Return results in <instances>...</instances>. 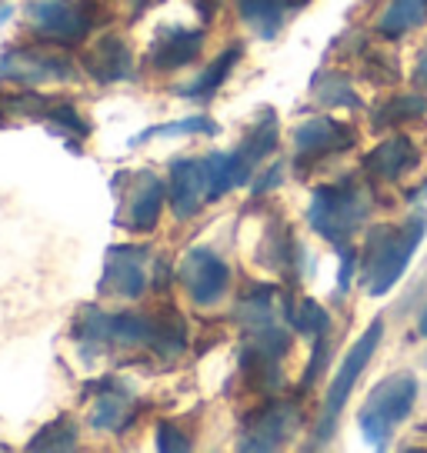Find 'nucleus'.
<instances>
[{
    "instance_id": "nucleus-1",
    "label": "nucleus",
    "mask_w": 427,
    "mask_h": 453,
    "mask_svg": "<svg viewBox=\"0 0 427 453\" xmlns=\"http://www.w3.org/2000/svg\"><path fill=\"white\" fill-rule=\"evenodd\" d=\"M74 337L87 360L107 354H151L177 360L187 350L184 317L164 307V313H107L100 307H84L74 320Z\"/></svg>"
},
{
    "instance_id": "nucleus-2",
    "label": "nucleus",
    "mask_w": 427,
    "mask_h": 453,
    "mask_svg": "<svg viewBox=\"0 0 427 453\" xmlns=\"http://www.w3.org/2000/svg\"><path fill=\"white\" fill-rule=\"evenodd\" d=\"M424 213H414L400 224L370 226L368 237H364V250H361V270H357V277L364 280L370 297H384L387 290L398 287V280L404 277V270L424 241Z\"/></svg>"
},
{
    "instance_id": "nucleus-3",
    "label": "nucleus",
    "mask_w": 427,
    "mask_h": 453,
    "mask_svg": "<svg viewBox=\"0 0 427 453\" xmlns=\"http://www.w3.org/2000/svg\"><path fill=\"white\" fill-rule=\"evenodd\" d=\"M374 207L377 200H374V187L368 184V177H341L334 184L314 190L307 224L317 237H324L334 250H341L364 230Z\"/></svg>"
},
{
    "instance_id": "nucleus-4",
    "label": "nucleus",
    "mask_w": 427,
    "mask_h": 453,
    "mask_svg": "<svg viewBox=\"0 0 427 453\" xmlns=\"http://www.w3.org/2000/svg\"><path fill=\"white\" fill-rule=\"evenodd\" d=\"M417 396H421V383H417L414 373H404V370L384 377L370 390L364 407L357 411V426H361V434H364L370 447L384 450L391 437H394V430L414 413Z\"/></svg>"
},
{
    "instance_id": "nucleus-5",
    "label": "nucleus",
    "mask_w": 427,
    "mask_h": 453,
    "mask_svg": "<svg viewBox=\"0 0 427 453\" xmlns=\"http://www.w3.org/2000/svg\"><path fill=\"white\" fill-rule=\"evenodd\" d=\"M381 337H384V317H377V320H374V324L361 334V340H357L354 347L347 350L341 370L334 373V380H330V387H328V396H324V407H321V420H317V430H314L311 450H317V447H328L330 437L338 434L341 413H344V407H347L351 394H354V383L361 380V373L368 370L370 357L377 354Z\"/></svg>"
},
{
    "instance_id": "nucleus-6",
    "label": "nucleus",
    "mask_w": 427,
    "mask_h": 453,
    "mask_svg": "<svg viewBox=\"0 0 427 453\" xmlns=\"http://www.w3.org/2000/svg\"><path fill=\"white\" fill-rule=\"evenodd\" d=\"M27 24L50 47H74L100 24L97 0H30Z\"/></svg>"
},
{
    "instance_id": "nucleus-7",
    "label": "nucleus",
    "mask_w": 427,
    "mask_h": 453,
    "mask_svg": "<svg viewBox=\"0 0 427 453\" xmlns=\"http://www.w3.org/2000/svg\"><path fill=\"white\" fill-rule=\"evenodd\" d=\"M300 426H304V411H300L298 400H268L264 407H257V411L244 417L237 450H281V447L291 443V437H298Z\"/></svg>"
},
{
    "instance_id": "nucleus-8",
    "label": "nucleus",
    "mask_w": 427,
    "mask_h": 453,
    "mask_svg": "<svg viewBox=\"0 0 427 453\" xmlns=\"http://www.w3.org/2000/svg\"><path fill=\"white\" fill-rule=\"evenodd\" d=\"M357 143V130L334 117H311L294 130V170L307 173L328 157H338Z\"/></svg>"
},
{
    "instance_id": "nucleus-9",
    "label": "nucleus",
    "mask_w": 427,
    "mask_h": 453,
    "mask_svg": "<svg viewBox=\"0 0 427 453\" xmlns=\"http://www.w3.org/2000/svg\"><path fill=\"white\" fill-rule=\"evenodd\" d=\"M77 77L71 57L47 50V47H11L0 57V81H14L24 87L67 84Z\"/></svg>"
},
{
    "instance_id": "nucleus-10",
    "label": "nucleus",
    "mask_w": 427,
    "mask_h": 453,
    "mask_svg": "<svg viewBox=\"0 0 427 453\" xmlns=\"http://www.w3.org/2000/svg\"><path fill=\"white\" fill-rule=\"evenodd\" d=\"M177 277L184 283L187 297L198 307H217L228 297L230 287V267L221 254H214L211 247H190L177 267Z\"/></svg>"
},
{
    "instance_id": "nucleus-11",
    "label": "nucleus",
    "mask_w": 427,
    "mask_h": 453,
    "mask_svg": "<svg viewBox=\"0 0 427 453\" xmlns=\"http://www.w3.org/2000/svg\"><path fill=\"white\" fill-rule=\"evenodd\" d=\"M167 203V184L154 170H137L130 177V190L120 197L117 224L128 226L130 234H151L160 224V211Z\"/></svg>"
},
{
    "instance_id": "nucleus-12",
    "label": "nucleus",
    "mask_w": 427,
    "mask_h": 453,
    "mask_svg": "<svg viewBox=\"0 0 427 453\" xmlns=\"http://www.w3.org/2000/svg\"><path fill=\"white\" fill-rule=\"evenodd\" d=\"M147 260H151L147 247H107L100 294H111L117 300H137L147 290Z\"/></svg>"
},
{
    "instance_id": "nucleus-13",
    "label": "nucleus",
    "mask_w": 427,
    "mask_h": 453,
    "mask_svg": "<svg viewBox=\"0 0 427 453\" xmlns=\"http://www.w3.org/2000/svg\"><path fill=\"white\" fill-rule=\"evenodd\" d=\"M417 164H421V150H417L414 137H408V134H391V137H384V141L364 157L361 170H364V177L374 180V184H398V180H404L408 173L417 170Z\"/></svg>"
},
{
    "instance_id": "nucleus-14",
    "label": "nucleus",
    "mask_w": 427,
    "mask_h": 453,
    "mask_svg": "<svg viewBox=\"0 0 427 453\" xmlns=\"http://www.w3.org/2000/svg\"><path fill=\"white\" fill-rule=\"evenodd\" d=\"M207 200V173L204 157H177L167 177V203L177 220H190Z\"/></svg>"
},
{
    "instance_id": "nucleus-15",
    "label": "nucleus",
    "mask_w": 427,
    "mask_h": 453,
    "mask_svg": "<svg viewBox=\"0 0 427 453\" xmlns=\"http://www.w3.org/2000/svg\"><path fill=\"white\" fill-rule=\"evenodd\" d=\"M97 400L90 411V426L100 434H128L130 424L137 420V400L128 387H120L117 380H97Z\"/></svg>"
},
{
    "instance_id": "nucleus-16",
    "label": "nucleus",
    "mask_w": 427,
    "mask_h": 453,
    "mask_svg": "<svg viewBox=\"0 0 427 453\" xmlns=\"http://www.w3.org/2000/svg\"><path fill=\"white\" fill-rule=\"evenodd\" d=\"M81 64H84V71L97 84H120V81L134 77V54H130L128 43L114 37V34H107L97 43H90L84 57H81Z\"/></svg>"
},
{
    "instance_id": "nucleus-17",
    "label": "nucleus",
    "mask_w": 427,
    "mask_h": 453,
    "mask_svg": "<svg viewBox=\"0 0 427 453\" xmlns=\"http://www.w3.org/2000/svg\"><path fill=\"white\" fill-rule=\"evenodd\" d=\"M204 41H207V34L194 27L160 30L147 60H151L154 71H181V67H190L198 60L200 50H204Z\"/></svg>"
},
{
    "instance_id": "nucleus-18",
    "label": "nucleus",
    "mask_w": 427,
    "mask_h": 453,
    "mask_svg": "<svg viewBox=\"0 0 427 453\" xmlns=\"http://www.w3.org/2000/svg\"><path fill=\"white\" fill-rule=\"evenodd\" d=\"M307 0H237V17L260 41H274L291 14H298Z\"/></svg>"
},
{
    "instance_id": "nucleus-19",
    "label": "nucleus",
    "mask_w": 427,
    "mask_h": 453,
    "mask_svg": "<svg viewBox=\"0 0 427 453\" xmlns=\"http://www.w3.org/2000/svg\"><path fill=\"white\" fill-rule=\"evenodd\" d=\"M300 260H304V250H300L298 237L291 234V226L284 220H274V226L260 243V264L294 283L300 280Z\"/></svg>"
},
{
    "instance_id": "nucleus-20",
    "label": "nucleus",
    "mask_w": 427,
    "mask_h": 453,
    "mask_svg": "<svg viewBox=\"0 0 427 453\" xmlns=\"http://www.w3.org/2000/svg\"><path fill=\"white\" fill-rule=\"evenodd\" d=\"M427 24V0H387L374 20V34L381 41H404L408 34Z\"/></svg>"
},
{
    "instance_id": "nucleus-21",
    "label": "nucleus",
    "mask_w": 427,
    "mask_h": 453,
    "mask_svg": "<svg viewBox=\"0 0 427 453\" xmlns=\"http://www.w3.org/2000/svg\"><path fill=\"white\" fill-rule=\"evenodd\" d=\"M281 364L284 360L268 354V350H257L251 343L241 347V377L257 394H277L284 387V367Z\"/></svg>"
},
{
    "instance_id": "nucleus-22",
    "label": "nucleus",
    "mask_w": 427,
    "mask_h": 453,
    "mask_svg": "<svg viewBox=\"0 0 427 453\" xmlns=\"http://www.w3.org/2000/svg\"><path fill=\"white\" fill-rule=\"evenodd\" d=\"M421 117H427V94L417 87V90L391 94L374 111L370 124H374V130H391V127H400V124H411V120H421Z\"/></svg>"
},
{
    "instance_id": "nucleus-23",
    "label": "nucleus",
    "mask_w": 427,
    "mask_h": 453,
    "mask_svg": "<svg viewBox=\"0 0 427 453\" xmlns=\"http://www.w3.org/2000/svg\"><path fill=\"white\" fill-rule=\"evenodd\" d=\"M281 313H284V324L291 330H298L300 337H324L330 334V313L317 303V300H291V294H284V303H281Z\"/></svg>"
},
{
    "instance_id": "nucleus-24",
    "label": "nucleus",
    "mask_w": 427,
    "mask_h": 453,
    "mask_svg": "<svg viewBox=\"0 0 427 453\" xmlns=\"http://www.w3.org/2000/svg\"><path fill=\"white\" fill-rule=\"evenodd\" d=\"M277 141H281V134H277V117H274V111H268V113H260L254 127L244 134V141L237 150H241L244 160L257 170L274 150H277Z\"/></svg>"
},
{
    "instance_id": "nucleus-25",
    "label": "nucleus",
    "mask_w": 427,
    "mask_h": 453,
    "mask_svg": "<svg viewBox=\"0 0 427 453\" xmlns=\"http://www.w3.org/2000/svg\"><path fill=\"white\" fill-rule=\"evenodd\" d=\"M241 60V47H230V50H224V54L214 60L207 71L200 73L198 81L190 87H181V97H187V100H211L221 87H224V81L230 77V71H234V64Z\"/></svg>"
},
{
    "instance_id": "nucleus-26",
    "label": "nucleus",
    "mask_w": 427,
    "mask_h": 453,
    "mask_svg": "<svg viewBox=\"0 0 427 453\" xmlns=\"http://www.w3.org/2000/svg\"><path fill=\"white\" fill-rule=\"evenodd\" d=\"M314 97L321 100L324 107H347V111H357V107H361V97H357L354 84L338 71H321L314 77Z\"/></svg>"
},
{
    "instance_id": "nucleus-27",
    "label": "nucleus",
    "mask_w": 427,
    "mask_h": 453,
    "mask_svg": "<svg viewBox=\"0 0 427 453\" xmlns=\"http://www.w3.org/2000/svg\"><path fill=\"white\" fill-rule=\"evenodd\" d=\"M187 134H204V137H217V124L211 117H181L174 124H154V127L141 130L137 137H130L128 147H144L147 141H157V137H187Z\"/></svg>"
},
{
    "instance_id": "nucleus-28",
    "label": "nucleus",
    "mask_w": 427,
    "mask_h": 453,
    "mask_svg": "<svg viewBox=\"0 0 427 453\" xmlns=\"http://www.w3.org/2000/svg\"><path fill=\"white\" fill-rule=\"evenodd\" d=\"M50 97L37 90H11L0 97V117H27V120H47L50 113Z\"/></svg>"
},
{
    "instance_id": "nucleus-29",
    "label": "nucleus",
    "mask_w": 427,
    "mask_h": 453,
    "mask_svg": "<svg viewBox=\"0 0 427 453\" xmlns=\"http://www.w3.org/2000/svg\"><path fill=\"white\" fill-rule=\"evenodd\" d=\"M77 437H81V430L71 417H58L54 424L37 430V437L27 443V450H77Z\"/></svg>"
},
{
    "instance_id": "nucleus-30",
    "label": "nucleus",
    "mask_w": 427,
    "mask_h": 453,
    "mask_svg": "<svg viewBox=\"0 0 427 453\" xmlns=\"http://www.w3.org/2000/svg\"><path fill=\"white\" fill-rule=\"evenodd\" d=\"M47 120H50V127L58 130V134H67V141H84L87 134H90V124L77 113L74 104H54L50 113H47Z\"/></svg>"
},
{
    "instance_id": "nucleus-31",
    "label": "nucleus",
    "mask_w": 427,
    "mask_h": 453,
    "mask_svg": "<svg viewBox=\"0 0 427 453\" xmlns=\"http://www.w3.org/2000/svg\"><path fill=\"white\" fill-rule=\"evenodd\" d=\"M328 357H330V334H324V337L314 340V354L307 370H304V377H300V390H311L314 383H317V377L328 367Z\"/></svg>"
},
{
    "instance_id": "nucleus-32",
    "label": "nucleus",
    "mask_w": 427,
    "mask_h": 453,
    "mask_svg": "<svg viewBox=\"0 0 427 453\" xmlns=\"http://www.w3.org/2000/svg\"><path fill=\"white\" fill-rule=\"evenodd\" d=\"M157 450L187 453L190 450V437H187L181 426H174L171 420H160V424H157Z\"/></svg>"
},
{
    "instance_id": "nucleus-33",
    "label": "nucleus",
    "mask_w": 427,
    "mask_h": 453,
    "mask_svg": "<svg viewBox=\"0 0 427 453\" xmlns=\"http://www.w3.org/2000/svg\"><path fill=\"white\" fill-rule=\"evenodd\" d=\"M281 180H284V164H274L271 170L260 173V180L251 184V194H254V197H264V194H271L274 187H281Z\"/></svg>"
},
{
    "instance_id": "nucleus-34",
    "label": "nucleus",
    "mask_w": 427,
    "mask_h": 453,
    "mask_svg": "<svg viewBox=\"0 0 427 453\" xmlns=\"http://www.w3.org/2000/svg\"><path fill=\"white\" fill-rule=\"evenodd\" d=\"M411 81H414V87H421V90L427 94V41L421 43V50H417V57H414Z\"/></svg>"
},
{
    "instance_id": "nucleus-35",
    "label": "nucleus",
    "mask_w": 427,
    "mask_h": 453,
    "mask_svg": "<svg viewBox=\"0 0 427 453\" xmlns=\"http://www.w3.org/2000/svg\"><path fill=\"white\" fill-rule=\"evenodd\" d=\"M194 7H198L200 20L207 24V20H214V14H217V0H190Z\"/></svg>"
},
{
    "instance_id": "nucleus-36",
    "label": "nucleus",
    "mask_w": 427,
    "mask_h": 453,
    "mask_svg": "<svg viewBox=\"0 0 427 453\" xmlns=\"http://www.w3.org/2000/svg\"><path fill=\"white\" fill-rule=\"evenodd\" d=\"M154 4H160V0H130V14H134V17H141L144 11H151Z\"/></svg>"
},
{
    "instance_id": "nucleus-37",
    "label": "nucleus",
    "mask_w": 427,
    "mask_h": 453,
    "mask_svg": "<svg viewBox=\"0 0 427 453\" xmlns=\"http://www.w3.org/2000/svg\"><path fill=\"white\" fill-rule=\"evenodd\" d=\"M417 334H421V337H427V307L421 311V317H417Z\"/></svg>"
}]
</instances>
